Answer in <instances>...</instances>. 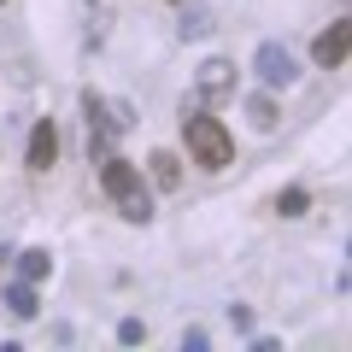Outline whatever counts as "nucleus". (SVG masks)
<instances>
[{
  "instance_id": "f257e3e1",
  "label": "nucleus",
  "mask_w": 352,
  "mask_h": 352,
  "mask_svg": "<svg viewBox=\"0 0 352 352\" xmlns=\"http://www.w3.org/2000/svg\"><path fill=\"white\" fill-rule=\"evenodd\" d=\"M100 188L112 194V206L129 217V223H147V217H153V194H147V182H141L135 159L106 153V159H100Z\"/></svg>"
},
{
  "instance_id": "f03ea898",
  "label": "nucleus",
  "mask_w": 352,
  "mask_h": 352,
  "mask_svg": "<svg viewBox=\"0 0 352 352\" xmlns=\"http://www.w3.org/2000/svg\"><path fill=\"white\" fill-rule=\"evenodd\" d=\"M182 135H188V153L206 164V170H223V164L235 159V141H229V129L217 124L206 106H182Z\"/></svg>"
},
{
  "instance_id": "7ed1b4c3",
  "label": "nucleus",
  "mask_w": 352,
  "mask_h": 352,
  "mask_svg": "<svg viewBox=\"0 0 352 352\" xmlns=\"http://www.w3.org/2000/svg\"><path fill=\"white\" fill-rule=\"evenodd\" d=\"M252 71H258L264 88H294V82H300V59H294L282 41H258V53H252Z\"/></svg>"
},
{
  "instance_id": "20e7f679",
  "label": "nucleus",
  "mask_w": 352,
  "mask_h": 352,
  "mask_svg": "<svg viewBox=\"0 0 352 352\" xmlns=\"http://www.w3.org/2000/svg\"><path fill=\"white\" fill-rule=\"evenodd\" d=\"M229 94H235V65H229V59H206L200 76H194V106L229 100Z\"/></svg>"
},
{
  "instance_id": "39448f33",
  "label": "nucleus",
  "mask_w": 352,
  "mask_h": 352,
  "mask_svg": "<svg viewBox=\"0 0 352 352\" xmlns=\"http://www.w3.org/2000/svg\"><path fill=\"white\" fill-rule=\"evenodd\" d=\"M82 118H88V159H106V141L118 135V129H112V112H106V94L88 88V94H82Z\"/></svg>"
},
{
  "instance_id": "423d86ee",
  "label": "nucleus",
  "mask_w": 352,
  "mask_h": 352,
  "mask_svg": "<svg viewBox=\"0 0 352 352\" xmlns=\"http://www.w3.org/2000/svg\"><path fill=\"white\" fill-rule=\"evenodd\" d=\"M346 41H352V24H346V18H335V24L311 41V59L323 65V71H340V65H346Z\"/></svg>"
},
{
  "instance_id": "0eeeda50",
  "label": "nucleus",
  "mask_w": 352,
  "mask_h": 352,
  "mask_svg": "<svg viewBox=\"0 0 352 352\" xmlns=\"http://www.w3.org/2000/svg\"><path fill=\"white\" fill-rule=\"evenodd\" d=\"M53 159H59V129H53V118H36V129H30V170H53Z\"/></svg>"
},
{
  "instance_id": "6e6552de",
  "label": "nucleus",
  "mask_w": 352,
  "mask_h": 352,
  "mask_svg": "<svg viewBox=\"0 0 352 352\" xmlns=\"http://www.w3.org/2000/svg\"><path fill=\"white\" fill-rule=\"evenodd\" d=\"M206 30H212V6H206V0H188V6H182V24H176V36H182V41H200Z\"/></svg>"
},
{
  "instance_id": "1a4fd4ad",
  "label": "nucleus",
  "mask_w": 352,
  "mask_h": 352,
  "mask_svg": "<svg viewBox=\"0 0 352 352\" xmlns=\"http://www.w3.org/2000/svg\"><path fill=\"white\" fill-rule=\"evenodd\" d=\"M47 270H53L47 247H24V252H18V276H24V282H41Z\"/></svg>"
},
{
  "instance_id": "9d476101",
  "label": "nucleus",
  "mask_w": 352,
  "mask_h": 352,
  "mask_svg": "<svg viewBox=\"0 0 352 352\" xmlns=\"http://www.w3.org/2000/svg\"><path fill=\"white\" fill-rule=\"evenodd\" d=\"M6 311L12 317H36L41 305H36V282H12V288H6Z\"/></svg>"
},
{
  "instance_id": "9b49d317",
  "label": "nucleus",
  "mask_w": 352,
  "mask_h": 352,
  "mask_svg": "<svg viewBox=\"0 0 352 352\" xmlns=\"http://www.w3.org/2000/svg\"><path fill=\"white\" fill-rule=\"evenodd\" d=\"M153 182H159V188H176V182H182V159H176V153H153Z\"/></svg>"
},
{
  "instance_id": "f8f14e48",
  "label": "nucleus",
  "mask_w": 352,
  "mask_h": 352,
  "mask_svg": "<svg viewBox=\"0 0 352 352\" xmlns=\"http://www.w3.org/2000/svg\"><path fill=\"white\" fill-rule=\"evenodd\" d=\"M247 118H252L258 129H276V100H270V94H252V100H247Z\"/></svg>"
},
{
  "instance_id": "ddd939ff",
  "label": "nucleus",
  "mask_w": 352,
  "mask_h": 352,
  "mask_svg": "<svg viewBox=\"0 0 352 352\" xmlns=\"http://www.w3.org/2000/svg\"><path fill=\"white\" fill-rule=\"evenodd\" d=\"M305 206H311V194H305V188H282L276 212H282V217H305Z\"/></svg>"
},
{
  "instance_id": "4468645a",
  "label": "nucleus",
  "mask_w": 352,
  "mask_h": 352,
  "mask_svg": "<svg viewBox=\"0 0 352 352\" xmlns=\"http://www.w3.org/2000/svg\"><path fill=\"white\" fill-rule=\"evenodd\" d=\"M118 340H124V346H135V340H147V323H141V317H124V323H118Z\"/></svg>"
},
{
  "instance_id": "2eb2a0df",
  "label": "nucleus",
  "mask_w": 352,
  "mask_h": 352,
  "mask_svg": "<svg viewBox=\"0 0 352 352\" xmlns=\"http://www.w3.org/2000/svg\"><path fill=\"white\" fill-rule=\"evenodd\" d=\"M229 323H235L241 335H247V329H252V311H247V305H229Z\"/></svg>"
},
{
  "instance_id": "dca6fc26",
  "label": "nucleus",
  "mask_w": 352,
  "mask_h": 352,
  "mask_svg": "<svg viewBox=\"0 0 352 352\" xmlns=\"http://www.w3.org/2000/svg\"><path fill=\"white\" fill-rule=\"evenodd\" d=\"M182 352H206V329H188L182 335Z\"/></svg>"
}]
</instances>
